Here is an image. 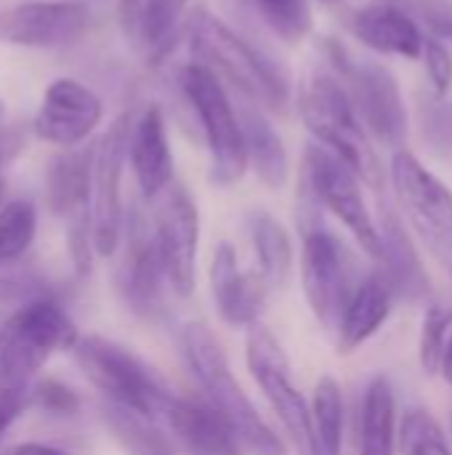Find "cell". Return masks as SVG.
Segmentation results:
<instances>
[{"mask_svg":"<svg viewBox=\"0 0 452 455\" xmlns=\"http://www.w3.org/2000/svg\"><path fill=\"white\" fill-rule=\"evenodd\" d=\"M400 448L405 455H452L437 419L426 411H410L400 427Z\"/></svg>","mask_w":452,"mask_h":455,"instance_id":"obj_31","label":"cell"},{"mask_svg":"<svg viewBox=\"0 0 452 455\" xmlns=\"http://www.w3.org/2000/svg\"><path fill=\"white\" fill-rule=\"evenodd\" d=\"M104 120V101L75 77H56L35 112L32 133L61 149L80 147Z\"/></svg>","mask_w":452,"mask_h":455,"instance_id":"obj_14","label":"cell"},{"mask_svg":"<svg viewBox=\"0 0 452 455\" xmlns=\"http://www.w3.org/2000/svg\"><path fill=\"white\" fill-rule=\"evenodd\" d=\"M77 339V325L53 296L24 301L0 328V400L29 397L37 371L56 352H72Z\"/></svg>","mask_w":452,"mask_h":455,"instance_id":"obj_2","label":"cell"},{"mask_svg":"<svg viewBox=\"0 0 452 455\" xmlns=\"http://www.w3.org/2000/svg\"><path fill=\"white\" fill-rule=\"evenodd\" d=\"M378 235H381V245H384V256H381L378 269L386 275V280L394 291V299L416 301V299L429 296V291H432L429 275L418 259L413 237L400 224V219L386 213L384 224L378 227Z\"/></svg>","mask_w":452,"mask_h":455,"instance_id":"obj_22","label":"cell"},{"mask_svg":"<svg viewBox=\"0 0 452 455\" xmlns=\"http://www.w3.org/2000/svg\"><path fill=\"white\" fill-rule=\"evenodd\" d=\"M452 331V307H432L424 317V331H421V365L429 376L440 373V360L445 341Z\"/></svg>","mask_w":452,"mask_h":455,"instance_id":"obj_32","label":"cell"},{"mask_svg":"<svg viewBox=\"0 0 452 455\" xmlns=\"http://www.w3.org/2000/svg\"><path fill=\"white\" fill-rule=\"evenodd\" d=\"M392 304H394V291H392L386 275L381 269H373L370 275H365L357 283V288L341 315V323L336 328L338 331V352L352 355L365 341H370L386 323Z\"/></svg>","mask_w":452,"mask_h":455,"instance_id":"obj_21","label":"cell"},{"mask_svg":"<svg viewBox=\"0 0 452 455\" xmlns=\"http://www.w3.org/2000/svg\"><path fill=\"white\" fill-rule=\"evenodd\" d=\"M392 184L421 243L452 272V192L448 184L408 149H397L392 157Z\"/></svg>","mask_w":452,"mask_h":455,"instance_id":"obj_8","label":"cell"},{"mask_svg":"<svg viewBox=\"0 0 452 455\" xmlns=\"http://www.w3.org/2000/svg\"><path fill=\"white\" fill-rule=\"evenodd\" d=\"M312 429H314V448L317 455H341L344 453V421H346V405L341 384L325 373L312 395Z\"/></svg>","mask_w":452,"mask_h":455,"instance_id":"obj_26","label":"cell"},{"mask_svg":"<svg viewBox=\"0 0 452 455\" xmlns=\"http://www.w3.org/2000/svg\"><path fill=\"white\" fill-rule=\"evenodd\" d=\"M245 363H248V373L253 376V381L264 392L266 403L272 405L274 416L280 419L296 455H317L309 403L293 384L290 363H288L282 344L261 323L248 328Z\"/></svg>","mask_w":452,"mask_h":455,"instance_id":"obj_7","label":"cell"},{"mask_svg":"<svg viewBox=\"0 0 452 455\" xmlns=\"http://www.w3.org/2000/svg\"><path fill=\"white\" fill-rule=\"evenodd\" d=\"M261 19L288 43H301L312 32L309 0H253Z\"/></svg>","mask_w":452,"mask_h":455,"instance_id":"obj_30","label":"cell"},{"mask_svg":"<svg viewBox=\"0 0 452 455\" xmlns=\"http://www.w3.org/2000/svg\"><path fill=\"white\" fill-rule=\"evenodd\" d=\"M99 411L107 432L125 451V455H173L168 437L155 427V421L112 403H101Z\"/></svg>","mask_w":452,"mask_h":455,"instance_id":"obj_27","label":"cell"},{"mask_svg":"<svg viewBox=\"0 0 452 455\" xmlns=\"http://www.w3.org/2000/svg\"><path fill=\"white\" fill-rule=\"evenodd\" d=\"M194 381L202 389V400L224 421L237 448H242L248 455H288L280 435L264 421V416L256 411L245 389L234 381L229 363L208 371Z\"/></svg>","mask_w":452,"mask_h":455,"instance_id":"obj_15","label":"cell"},{"mask_svg":"<svg viewBox=\"0 0 452 455\" xmlns=\"http://www.w3.org/2000/svg\"><path fill=\"white\" fill-rule=\"evenodd\" d=\"M19 149H21V136H19L16 131L3 128V131H0V168H3L5 163H11L13 155H16Z\"/></svg>","mask_w":452,"mask_h":455,"instance_id":"obj_39","label":"cell"},{"mask_svg":"<svg viewBox=\"0 0 452 455\" xmlns=\"http://www.w3.org/2000/svg\"><path fill=\"white\" fill-rule=\"evenodd\" d=\"M29 408H40L53 416H75L80 411V397L72 387L45 379L29 387Z\"/></svg>","mask_w":452,"mask_h":455,"instance_id":"obj_33","label":"cell"},{"mask_svg":"<svg viewBox=\"0 0 452 455\" xmlns=\"http://www.w3.org/2000/svg\"><path fill=\"white\" fill-rule=\"evenodd\" d=\"M5 128V107H3V101H0V131Z\"/></svg>","mask_w":452,"mask_h":455,"instance_id":"obj_41","label":"cell"},{"mask_svg":"<svg viewBox=\"0 0 452 455\" xmlns=\"http://www.w3.org/2000/svg\"><path fill=\"white\" fill-rule=\"evenodd\" d=\"M128 163L144 200H157L173 184V155L168 144L165 115L157 104H147L131 120Z\"/></svg>","mask_w":452,"mask_h":455,"instance_id":"obj_18","label":"cell"},{"mask_svg":"<svg viewBox=\"0 0 452 455\" xmlns=\"http://www.w3.org/2000/svg\"><path fill=\"white\" fill-rule=\"evenodd\" d=\"M72 355L83 376L101 392L104 403L133 411L149 421L165 416L173 392L163 376L128 347L104 336H80Z\"/></svg>","mask_w":452,"mask_h":455,"instance_id":"obj_4","label":"cell"},{"mask_svg":"<svg viewBox=\"0 0 452 455\" xmlns=\"http://www.w3.org/2000/svg\"><path fill=\"white\" fill-rule=\"evenodd\" d=\"M325 48L338 77L344 80L341 85L362 128H368L376 136V141H381L384 147L402 149L408 136V112L394 75L376 61L354 59L336 40H328Z\"/></svg>","mask_w":452,"mask_h":455,"instance_id":"obj_6","label":"cell"},{"mask_svg":"<svg viewBox=\"0 0 452 455\" xmlns=\"http://www.w3.org/2000/svg\"><path fill=\"white\" fill-rule=\"evenodd\" d=\"M210 293L221 320L229 328H250L258 323L269 288L261 275L242 272L232 243H218L210 259Z\"/></svg>","mask_w":452,"mask_h":455,"instance_id":"obj_17","label":"cell"},{"mask_svg":"<svg viewBox=\"0 0 452 455\" xmlns=\"http://www.w3.org/2000/svg\"><path fill=\"white\" fill-rule=\"evenodd\" d=\"M242 139H245V155L248 168L258 176V181L269 189H282L288 184L290 160L288 149L274 131V125L266 120V115L258 107H245L240 112Z\"/></svg>","mask_w":452,"mask_h":455,"instance_id":"obj_23","label":"cell"},{"mask_svg":"<svg viewBox=\"0 0 452 455\" xmlns=\"http://www.w3.org/2000/svg\"><path fill=\"white\" fill-rule=\"evenodd\" d=\"M27 408H29V397H3L0 400V440Z\"/></svg>","mask_w":452,"mask_h":455,"instance_id":"obj_37","label":"cell"},{"mask_svg":"<svg viewBox=\"0 0 452 455\" xmlns=\"http://www.w3.org/2000/svg\"><path fill=\"white\" fill-rule=\"evenodd\" d=\"M181 91L197 112L200 131L210 155V181L218 187H234L248 171L245 139L240 115L221 83L208 67L189 61L178 72Z\"/></svg>","mask_w":452,"mask_h":455,"instance_id":"obj_5","label":"cell"},{"mask_svg":"<svg viewBox=\"0 0 452 455\" xmlns=\"http://www.w3.org/2000/svg\"><path fill=\"white\" fill-rule=\"evenodd\" d=\"M157 221L152 227L168 288L186 299L194 293L197 277V248H200V213L189 192L178 184H170L163 195Z\"/></svg>","mask_w":452,"mask_h":455,"instance_id":"obj_12","label":"cell"},{"mask_svg":"<svg viewBox=\"0 0 452 455\" xmlns=\"http://www.w3.org/2000/svg\"><path fill=\"white\" fill-rule=\"evenodd\" d=\"M117 291L123 304L147 323H157L168 312L165 293L170 288H168L163 256L152 227L141 221H136L128 229L125 253L117 267Z\"/></svg>","mask_w":452,"mask_h":455,"instance_id":"obj_16","label":"cell"},{"mask_svg":"<svg viewBox=\"0 0 452 455\" xmlns=\"http://www.w3.org/2000/svg\"><path fill=\"white\" fill-rule=\"evenodd\" d=\"M397 448V403L386 376H376L362 400L360 455H394Z\"/></svg>","mask_w":452,"mask_h":455,"instance_id":"obj_25","label":"cell"},{"mask_svg":"<svg viewBox=\"0 0 452 455\" xmlns=\"http://www.w3.org/2000/svg\"><path fill=\"white\" fill-rule=\"evenodd\" d=\"M426 136L437 149L452 155V109L437 107L434 115L426 117Z\"/></svg>","mask_w":452,"mask_h":455,"instance_id":"obj_36","label":"cell"},{"mask_svg":"<svg viewBox=\"0 0 452 455\" xmlns=\"http://www.w3.org/2000/svg\"><path fill=\"white\" fill-rule=\"evenodd\" d=\"M400 5L408 16H418L434 35L432 37H452V3L448 0H389Z\"/></svg>","mask_w":452,"mask_h":455,"instance_id":"obj_34","label":"cell"},{"mask_svg":"<svg viewBox=\"0 0 452 455\" xmlns=\"http://www.w3.org/2000/svg\"><path fill=\"white\" fill-rule=\"evenodd\" d=\"M186 455H240L224 421L202 397H176L163 416Z\"/></svg>","mask_w":452,"mask_h":455,"instance_id":"obj_20","label":"cell"},{"mask_svg":"<svg viewBox=\"0 0 452 455\" xmlns=\"http://www.w3.org/2000/svg\"><path fill=\"white\" fill-rule=\"evenodd\" d=\"M189 0H139L136 13V35L152 51L170 48L173 35L186 13Z\"/></svg>","mask_w":452,"mask_h":455,"instance_id":"obj_29","label":"cell"},{"mask_svg":"<svg viewBox=\"0 0 452 455\" xmlns=\"http://www.w3.org/2000/svg\"><path fill=\"white\" fill-rule=\"evenodd\" d=\"M322 3H338V0H322Z\"/></svg>","mask_w":452,"mask_h":455,"instance_id":"obj_42","label":"cell"},{"mask_svg":"<svg viewBox=\"0 0 452 455\" xmlns=\"http://www.w3.org/2000/svg\"><path fill=\"white\" fill-rule=\"evenodd\" d=\"M426 59V72L437 88L440 96L448 93L452 83V53L448 51V45L440 37H424V53Z\"/></svg>","mask_w":452,"mask_h":455,"instance_id":"obj_35","label":"cell"},{"mask_svg":"<svg viewBox=\"0 0 452 455\" xmlns=\"http://www.w3.org/2000/svg\"><path fill=\"white\" fill-rule=\"evenodd\" d=\"M37 208L32 200L13 197L0 203V269L19 261L35 243Z\"/></svg>","mask_w":452,"mask_h":455,"instance_id":"obj_28","label":"cell"},{"mask_svg":"<svg viewBox=\"0 0 452 455\" xmlns=\"http://www.w3.org/2000/svg\"><path fill=\"white\" fill-rule=\"evenodd\" d=\"M304 187H306V195L317 205L330 211L354 235L360 248L373 261L381 264L384 245H381L378 227L362 197L360 179L320 144H309L304 152Z\"/></svg>","mask_w":452,"mask_h":455,"instance_id":"obj_9","label":"cell"},{"mask_svg":"<svg viewBox=\"0 0 452 455\" xmlns=\"http://www.w3.org/2000/svg\"><path fill=\"white\" fill-rule=\"evenodd\" d=\"M245 227L256 251V272L266 283L269 293L282 291L293 275V243L285 227L269 211H250L245 216Z\"/></svg>","mask_w":452,"mask_h":455,"instance_id":"obj_24","label":"cell"},{"mask_svg":"<svg viewBox=\"0 0 452 455\" xmlns=\"http://www.w3.org/2000/svg\"><path fill=\"white\" fill-rule=\"evenodd\" d=\"M349 27L362 45L378 53H392L405 59H418L424 53V35L418 21L389 0L354 11Z\"/></svg>","mask_w":452,"mask_h":455,"instance_id":"obj_19","label":"cell"},{"mask_svg":"<svg viewBox=\"0 0 452 455\" xmlns=\"http://www.w3.org/2000/svg\"><path fill=\"white\" fill-rule=\"evenodd\" d=\"M133 115H120L93 144L91 165V243L99 259H109L123 237V165L128 160V131Z\"/></svg>","mask_w":452,"mask_h":455,"instance_id":"obj_11","label":"cell"},{"mask_svg":"<svg viewBox=\"0 0 452 455\" xmlns=\"http://www.w3.org/2000/svg\"><path fill=\"white\" fill-rule=\"evenodd\" d=\"M91 8L80 0H29L0 11V43L61 48L85 35Z\"/></svg>","mask_w":452,"mask_h":455,"instance_id":"obj_13","label":"cell"},{"mask_svg":"<svg viewBox=\"0 0 452 455\" xmlns=\"http://www.w3.org/2000/svg\"><path fill=\"white\" fill-rule=\"evenodd\" d=\"M301 285L317 323L328 331H336L357 288L354 259L349 248L320 224L304 229Z\"/></svg>","mask_w":452,"mask_h":455,"instance_id":"obj_10","label":"cell"},{"mask_svg":"<svg viewBox=\"0 0 452 455\" xmlns=\"http://www.w3.org/2000/svg\"><path fill=\"white\" fill-rule=\"evenodd\" d=\"M0 455H69L53 445H45V443H19V445H11L5 448Z\"/></svg>","mask_w":452,"mask_h":455,"instance_id":"obj_38","label":"cell"},{"mask_svg":"<svg viewBox=\"0 0 452 455\" xmlns=\"http://www.w3.org/2000/svg\"><path fill=\"white\" fill-rule=\"evenodd\" d=\"M440 373H442V379H445V381L452 387V331H450V336H448V341H445V349H442Z\"/></svg>","mask_w":452,"mask_h":455,"instance_id":"obj_40","label":"cell"},{"mask_svg":"<svg viewBox=\"0 0 452 455\" xmlns=\"http://www.w3.org/2000/svg\"><path fill=\"white\" fill-rule=\"evenodd\" d=\"M298 112L306 131L320 141L322 149L338 157L370 189H384V165L338 77L314 75L301 91Z\"/></svg>","mask_w":452,"mask_h":455,"instance_id":"obj_3","label":"cell"},{"mask_svg":"<svg viewBox=\"0 0 452 455\" xmlns=\"http://www.w3.org/2000/svg\"><path fill=\"white\" fill-rule=\"evenodd\" d=\"M184 35L197 64L234 85L261 112H285L290 104V83L282 67L237 35L224 19L208 8H194L184 19Z\"/></svg>","mask_w":452,"mask_h":455,"instance_id":"obj_1","label":"cell"}]
</instances>
